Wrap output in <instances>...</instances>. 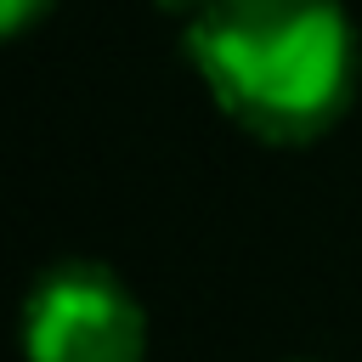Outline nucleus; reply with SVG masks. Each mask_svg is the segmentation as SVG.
Here are the masks:
<instances>
[{
    "label": "nucleus",
    "instance_id": "4",
    "mask_svg": "<svg viewBox=\"0 0 362 362\" xmlns=\"http://www.w3.org/2000/svg\"><path fill=\"white\" fill-rule=\"evenodd\" d=\"M158 6H164V11H187V17H192V11H204L209 0H158Z\"/></svg>",
    "mask_w": 362,
    "mask_h": 362
},
{
    "label": "nucleus",
    "instance_id": "3",
    "mask_svg": "<svg viewBox=\"0 0 362 362\" xmlns=\"http://www.w3.org/2000/svg\"><path fill=\"white\" fill-rule=\"evenodd\" d=\"M51 11V0H0V17H6V34H28L40 17Z\"/></svg>",
    "mask_w": 362,
    "mask_h": 362
},
{
    "label": "nucleus",
    "instance_id": "2",
    "mask_svg": "<svg viewBox=\"0 0 362 362\" xmlns=\"http://www.w3.org/2000/svg\"><path fill=\"white\" fill-rule=\"evenodd\" d=\"M147 317L136 294L96 260H57L23 300L28 362H141Z\"/></svg>",
    "mask_w": 362,
    "mask_h": 362
},
{
    "label": "nucleus",
    "instance_id": "1",
    "mask_svg": "<svg viewBox=\"0 0 362 362\" xmlns=\"http://www.w3.org/2000/svg\"><path fill=\"white\" fill-rule=\"evenodd\" d=\"M181 45L209 102L272 147L328 136L356 96V34L339 0H209Z\"/></svg>",
    "mask_w": 362,
    "mask_h": 362
}]
</instances>
